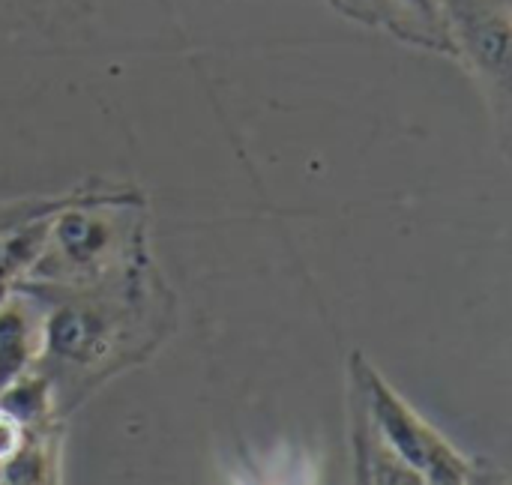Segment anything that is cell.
<instances>
[{
	"instance_id": "obj_10",
	"label": "cell",
	"mask_w": 512,
	"mask_h": 485,
	"mask_svg": "<svg viewBox=\"0 0 512 485\" xmlns=\"http://www.w3.org/2000/svg\"><path fill=\"white\" fill-rule=\"evenodd\" d=\"M24 435H27V426H24L12 411H6V408L0 405V471H3L6 462L18 453Z\"/></svg>"
},
{
	"instance_id": "obj_9",
	"label": "cell",
	"mask_w": 512,
	"mask_h": 485,
	"mask_svg": "<svg viewBox=\"0 0 512 485\" xmlns=\"http://www.w3.org/2000/svg\"><path fill=\"white\" fill-rule=\"evenodd\" d=\"M51 219L54 213H42L0 228V285H15L30 273V267L45 249Z\"/></svg>"
},
{
	"instance_id": "obj_6",
	"label": "cell",
	"mask_w": 512,
	"mask_h": 485,
	"mask_svg": "<svg viewBox=\"0 0 512 485\" xmlns=\"http://www.w3.org/2000/svg\"><path fill=\"white\" fill-rule=\"evenodd\" d=\"M45 336V303L15 285L0 303V390L33 369Z\"/></svg>"
},
{
	"instance_id": "obj_1",
	"label": "cell",
	"mask_w": 512,
	"mask_h": 485,
	"mask_svg": "<svg viewBox=\"0 0 512 485\" xmlns=\"http://www.w3.org/2000/svg\"><path fill=\"white\" fill-rule=\"evenodd\" d=\"M24 288L45 303V336L33 369L45 375L63 420L111 378L153 360L177 321V294L156 261L99 285Z\"/></svg>"
},
{
	"instance_id": "obj_5",
	"label": "cell",
	"mask_w": 512,
	"mask_h": 485,
	"mask_svg": "<svg viewBox=\"0 0 512 485\" xmlns=\"http://www.w3.org/2000/svg\"><path fill=\"white\" fill-rule=\"evenodd\" d=\"M363 351H351L348 360V435H351V453H354V480L372 485H423L420 477L393 453V447L384 441L369 396L363 384L360 369Z\"/></svg>"
},
{
	"instance_id": "obj_2",
	"label": "cell",
	"mask_w": 512,
	"mask_h": 485,
	"mask_svg": "<svg viewBox=\"0 0 512 485\" xmlns=\"http://www.w3.org/2000/svg\"><path fill=\"white\" fill-rule=\"evenodd\" d=\"M147 261H153L147 195L132 183L99 180L90 195L54 213L45 249L21 282L84 288L132 273Z\"/></svg>"
},
{
	"instance_id": "obj_8",
	"label": "cell",
	"mask_w": 512,
	"mask_h": 485,
	"mask_svg": "<svg viewBox=\"0 0 512 485\" xmlns=\"http://www.w3.org/2000/svg\"><path fill=\"white\" fill-rule=\"evenodd\" d=\"M63 435H66V420L60 417L27 426L18 453L0 471V483H60Z\"/></svg>"
},
{
	"instance_id": "obj_4",
	"label": "cell",
	"mask_w": 512,
	"mask_h": 485,
	"mask_svg": "<svg viewBox=\"0 0 512 485\" xmlns=\"http://www.w3.org/2000/svg\"><path fill=\"white\" fill-rule=\"evenodd\" d=\"M453 57L483 93L501 150L510 156L512 111V3L444 0Z\"/></svg>"
},
{
	"instance_id": "obj_11",
	"label": "cell",
	"mask_w": 512,
	"mask_h": 485,
	"mask_svg": "<svg viewBox=\"0 0 512 485\" xmlns=\"http://www.w3.org/2000/svg\"><path fill=\"white\" fill-rule=\"evenodd\" d=\"M339 15L357 21V24H366V27H375V0H327Z\"/></svg>"
},
{
	"instance_id": "obj_3",
	"label": "cell",
	"mask_w": 512,
	"mask_h": 485,
	"mask_svg": "<svg viewBox=\"0 0 512 485\" xmlns=\"http://www.w3.org/2000/svg\"><path fill=\"white\" fill-rule=\"evenodd\" d=\"M366 396L375 414V423L393 453L429 485H471V483H507L504 471L492 462L477 459L453 447L429 420H423L390 384L387 378L369 363L363 354L360 360Z\"/></svg>"
},
{
	"instance_id": "obj_7",
	"label": "cell",
	"mask_w": 512,
	"mask_h": 485,
	"mask_svg": "<svg viewBox=\"0 0 512 485\" xmlns=\"http://www.w3.org/2000/svg\"><path fill=\"white\" fill-rule=\"evenodd\" d=\"M375 27L411 48L453 57L444 0H375Z\"/></svg>"
}]
</instances>
